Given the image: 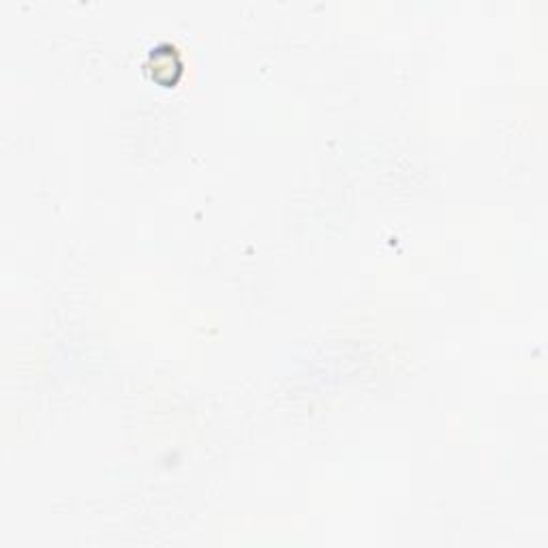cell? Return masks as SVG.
Returning <instances> with one entry per match:
<instances>
[{"instance_id": "1", "label": "cell", "mask_w": 548, "mask_h": 548, "mask_svg": "<svg viewBox=\"0 0 548 548\" xmlns=\"http://www.w3.org/2000/svg\"><path fill=\"white\" fill-rule=\"evenodd\" d=\"M144 69L157 84L174 86L185 73V60L172 45H159L148 52Z\"/></svg>"}]
</instances>
